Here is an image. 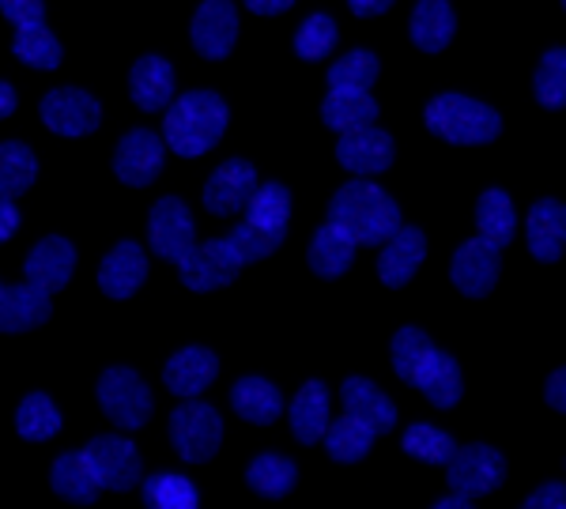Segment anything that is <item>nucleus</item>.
Returning a JSON list of instances; mask_svg holds the SVG:
<instances>
[{"mask_svg": "<svg viewBox=\"0 0 566 509\" xmlns=\"http://www.w3.org/2000/svg\"><path fill=\"white\" fill-rule=\"evenodd\" d=\"M378 117V103L370 98V91H333L328 87L322 103V121L336 132H352L363 125H374Z\"/></svg>", "mask_w": 566, "mask_h": 509, "instance_id": "nucleus-28", "label": "nucleus"}, {"mask_svg": "<svg viewBox=\"0 0 566 509\" xmlns=\"http://www.w3.org/2000/svg\"><path fill=\"white\" fill-rule=\"evenodd\" d=\"M434 509H472V498H464V495H450V498H442Z\"/></svg>", "mask_w": 566, "mask_h": 509, "instance_id": "nucleus-52", "label": "nucleus"}, {"mask_svg": "<svg viewBox=\"0 0 566 509\" xmlns=\"http://www.w3.org/2000/svg\"><path fill=\"white\" fill-rule=\"evenodd\" d=\"M499 245L483 242V238H469L464 245H458V253H453L450 261V279L453 287L461 290L464 298H488L491 290L499 284Z\"/></svg>", "mask_w": 566, "mask_h": 509, "instance_id": "nucleus-12", "label": "nucleus"}, {"mask_svg": "<svg viewBox=\"0 0 566 509\" xmlns=\"http://www.w3.org/2000/svg\"><path fill=\"white\" fill-rule=\"evenodd\" d=\"M163 156H167V140L155 136L151 129H133L117 140L114 151V174L133 189H144L159 178Z\"/></svg>", "mask_w": 566, "mask_h": 509, "instance_id": "nucleus-11", "label": "nucleus"}, {"mask_svg": "<svg viewBox=\"0 0 566 509\" xmlns=\"http://www.w3.org/2000/svg\"><path fill=\"white\" fill-rule=\"evenodd\" d=\"M15 226H20V212H15V204L8 197H0V242H8L15 234Z\"/></svg>", "mask_w": 566, "mask_h": 509, "instance_id": "nucleus-48", "label": "nucleus"}, {"mask_svg": "<svg viewBox=\"0 0 566 509\" xmlns=\"http://www.w3.org/2000/svg\"><path fill=\"white\" fill-rule=\"evenodd\" d=\"M525 238L528 253L544 265H555L566 250V208L559 200L544 197L528 208V223H525Z\"/></svg>", "mask_w": 566, "mask_h": 509, "instance_id": "nucleus-17", "label": "nucleus"}, {"mask_svg": "<svg viewBox=\"0 0 566 509\" xmlns=\"http://www.w3.org/2000/svg\"><path fill=\"white\" fill-rule=\"evenodd\" d=\"M340 400H344V412L355 415V420H363L374 434H386L397 426V407H392V400L367 378L344 381Z\"/></svg>", "mask_w": 566, "mask_h": 509, "instance_id": "nucleus-22", "label": "nucleus"}, {"mask_svg": "<svg viewBox=\"0 0 566 509\" xmlns=\"http://www.w3.org/2000/svg\"><path fill=\"white\" fill-rule=\"evenodd\" d=\"M258 170L242 159H227L212 178L205 181V208L212 215H239L250 204L253 189H258Z\"/></svg>", "mask_w": 566, "mask_h": 509, "instance_id": "nucleus-15", "label": "nucleus"}, {"mask_svg": "<svg viewBox=\"0 0 566 509\" xmlns=\"http://www.w3.org/2000/svg\"><path fill=\"white\" fill-rule=\"evenodd\" d=\"M400 445H405V453H412V457L427 460V465H450V457L458 453V442H453L446 431L431 426V423L408 426L405 438H400Z\"/></svg>", "mask_w": 566, "mask_h": 509, "instance_id": "nucleus-41", "label": "nucleus"}, {"mask_svg": "<svg viewBox=\"0 0 566 509\" xmlns=\"http://www.w3.org/2000/svg\"><path fill=\"white\" fill-rule=\"evenodd\" d=\"M336 39H340V31H336V20L325 12H314L310 20L298 26L295 34V53L303 61H322L328 50L336 45Z\"/></svg>", "mask_w": 566, "mask_h": 509, "instance_id": "nucleus-43", "label": "nucleus"}, {"mask_svg": "<svg viewBox=\"0 0 566 509\" xmlns=\"http://www.w3.org/2000/svg\"><path fill=\"white\" fill-rule=\"evenodd\" d=\"M291 4H295V0H245V8H250L253 15H280V12H287Z\"/></svg>", "mask_w": 566, "mask_h": 509, "instance_id": "nucleus-50", "label": "nucleus"}, {"mask_svg": "<svg viewBox=\"0 0 566 509\" xmlns=\"http://www.w3.org/2000/svg\"><path fill=\"white\" fill-rule=\"evenodd\" d=\"M416 389L431 400L434 407H453L464 393V381H461V367L453 354L446 351H434V359L423 367V374H419Z\"/></svg>", "mask_w": 566, "mask_h": 509, "instance_id": "nucleus-31", "label": "nucleus"}, {"mask_svg": "<svg viewBox=\"0 0 566 509\" xmlns=\"http://www.w3.org/2000/svg\"><path fill=\"white\" fill-rule=\"evenodd\" d=\"M434 343L431 336L423 329H416V325H408V329H400L392 336V348H389V359H392V370H397L400 381H408V385H416L419 374H423V367L434 359Z\"/></svg>", "mask_w": 566, "mask_h": 509, "instance_id": "nucleus-33", "label": "nucleus"}, {"mask_svg": "<svg viewBox=\"0 0 566 509\" xmlns=\"http://www.w3.org/2000/svg\"><path fill=\"white\" fill-rule=\"evenodd\" d=\"M427 129L450 144H491L502 132V117L476 98L438 95L427 106Z\"/></svg>", "mask_w": 566, "mask_h": 509, "instance_id": "nucleus-3", "label": "nucleus"}, {"mask_svg": "<svg viewBox=\"0 0 566 509\" xmlns=\"http://www.w3.org/2000/svg\"><path fill=\"white\" fill-rule=\"evenodd\" d=\"M45 321H50V295L42 287H4V295H0V332H31Z\"/></svg>", "mask_w": 566, "mask_h": 509, "instance_id": "nucleus-23", "label": "nucleus"}, {"mask_svg": "<svg viewBox=\"0 0 566 509\" xmlns=\"http://www.w3.org/2000/svg\"><path fill=\"white\" fill-rule=\"evenodd\" d=\"M72 268H76V250H72V242L61 238V234L42 238L31 253H27V265H23L27 284L42 287L45 295L65 287L72 279Z\"/></svg>", "mask_w": 566, "mask_h": 509, "instance_id": "nucleus-16", "label": "nucleus"}, {"mask_svg": "<svg viewBox=\"0 0 566 509\" xmlns=\"http://www.w3.org/2000/svg\"><path fill=\"white\" fill-rule=\"evenodd\" d=\"M148 238H151V250L159 253L163 261H175V265L193 250L197 231H193V215H189L186 200H178V197L155 200V208L148 215Z\"/></svg>", "mask_w": 566, "mask_h": 509, "instance_id": "nucleus-10", "label": "nucleus"}, {"mask_svg": "<svg viewBox=\"0 0 566 509\" xmlns=\"http://www.w3.org/2000/svg\"><path fill=\"white\" fill-rule=\"evenodd\" d=\"M328 223L344 226L355 245H386L400 231V208L386 189L355 178L328 200Z\"/></svg>", "mask_w": 566, "mask_h": 509, "instance_id": "nucleus-1", "label": "nucleus"}, {"mask_svg": "<svg viewBox=\"0 0 566 509\" xmlns=\"http://www.w3.org/2000/svg\"><path fill=\"white\" fill-rule=\"evenodd\" d=\"M50 487L57 490L65 502H76V506H91L98 498V484H95V476H91L84 453H61V457L53 460Z\"/></svg>", "mask_w": 566, "mask_h": 509, "instance_id": "nucleus-32", "label": "nucleus"}, {"mask_svg": "<svg viewBox=\"0 0 566 509\" xmlns=\"http://www.w3.org/2000/svg\"><path fill=\"white\" fill-rule=\"evenodd\" d=\"M80 453H84L98 490H129L144 479V465H140L136 445L117 438V434H98V438H91L87 449H80Z\"/></svg>", "mask_w": 566, "mask_h": 509, "instance_id": "nucleus-6", "label": "nucleus"}, {"mask_svg": "<svg viewBox=\"0 0 566 509\" xmlns=\"http://www.w3.org/2000/svg\"><path fill=\"white\" fill-rule=\"evenodd\" d=\"M227 242L234 245V253L242 257V265H250V261H261V257H269V253H276L283 245V234L258 231V226H250L242 220L231 234H227Z\"/></svg>", "mask_w": 566, "mask_h": 509, "instance_id": "nucleus-44", "label": "nucleus"}, {"mask_svg": "<svg viewBox=\"0 0 566 509\" xmlns=\"http://www.w3.org/2000/svg\"><path fill=\"white\" fill-rule=\"evenodd\" d=\"M522 509H566V484H544V487H536Z\"/></svg>", "mask_w": 566, "mask_h": 509, "instance_id": "nucleus-46", "label": "nucleus"}, {"mask_svg": "<svg viewBox=\"0 0 566 509\" xmlns=\"http://www.w3.org/2000/svg\"><path fill=\"white\" fill-rule=\"evenodd\" d=\"M427 257V238L419 226H400L392 238L381 245V257H378V276L386 287H405L408 279L416 276L419 265Z\"/></svg>", "mask_w": 566, "mask_h": 509, "instance_id": "nucleus-18", "label": "nucleus"}, {"mask_svg": "<svg viewBox=\"0 0 566 509\" xmlns=\"http://www.w3.org/2000/svg\"><path fill=\"white\" fill-rule=\"evenodd\" d=\"M446 479H450L453 495H464V498L491 495V490H499L502 479H506V457L483 442L458 445V453H453L450 465H446Z\"/></svg>", "mask_w": 566, "mask_h": 509, "instance_id": "nucleus-7", "label": "nucleus"}, {"mask_svg": "<svg viewBox=\"0 0 566 509\" xmlns=\"http://www.w3.org/2000/svg\"><path fill=\"white\" fill-rule=\"evenodd\" d=\"M98 404H103L106 420L117 423L122 431H140V426L151 420L155 400L136 370L109 367L106 374L98 378Z\"/></svg>", "mask_w": 566, "mask_h": 509, "instance_id": "nucleus-5", "label": "nucleus"}, {"mask_svg": "<svg viewBox=\"0 0 566 509\" xmlns=\"http://www.w3.org/2000/svg\"><path fill=\"white\" fill-rule=\"evenodd\" d=\"M533 91L536 103L547 106V110H563L566 106V45H555L541 57L533 76Z\"/></svg>", "mask_w": 566, "mask_h": 509, "instance_id": "nucleus-38", "label": "nucleus"}, {"mask_svg": "<svg viewBox=\"0 0 566 509\" xmlns=\"http://www.w3.org/2000/svg\"><path fill=\"white\" fill-rule=\"evenodd\" d=\"M181 284L189 290H219L227 284H234V276L242 272V257L234 253V245L227 238L193 245L186 257L178 261Z\"/></svg>", "mask_w": 566, "mask_h": 509, "instance_id": "nucleus-8", "label": "nucleus"}, {"mask_svg": "<svg viewBox=\"0 0 566 509\" xmlns=\"http://www.w3.org/2000/svg\"><path fill=\"white\" fill-rule=\"evenodd\" d=\"M544 400L555 407V412H566V367H563V370H555V374L547 378V385H544Z\"/></svg>", "mask_w": 566, "mask_h": 509, "instance_id": "nucleus-47", "label": "nucleus"}, {"mask_svg": "<svg viewBox=\"0 0 566 509\" xmlns=\"http://www.w3.org/2000/svg\"><path fill=\"white\" fill-rule=\"evenodd\" d=\"M378 72H381V65L370 50H355L328 68V87L333 91H370L374 79H378Z\"/></svg>", "mask_w": 566, "mask_h": 509, "instance_id": "nucleus-42", "label": "nucleus"}, {"mask_svg": "<svg viewBox=\"0 0 566 509\" xmlns=\"http://www.w3.org/2000/svg\"><path fill=\"white\" fill-rule=\"evenodd\" d=\"M295 479H298L295 460L280 457V453H261V457H253L250 468H245V484L264 498L291 495V490H295Z\"/></svg>", "mask_w": 566, "mask_h": 509, "instance_id": "nucleus-34", "label": "nucleus"}, {"mask_svg": "<svg viewBox=\"0 0 566 509\" xmlns=\"http://www.w3.org/2000/svg\"><path fill=\"white\" fill-rule=\"evenodd\" d=\"M170 442H175L178 457L189 465H205L219 453L223 442V420L212 404H200V400H186L170 412Z\"/></svg>", "mask_w": 566, "mask_h": 509, "instance_id": "nucleus-4", "label": "nucleus"}, {"mask_svg": "<svg viewBox=\"0 0 566 509\" xmlns=\"http://www.w3.org/2000/svg\"><path fill=\"white\" fill-rule=\"evenodd\" d=\"M0 12L15 26H39L45 15V4L42 0H0Z\"/></svg>", "mask_w": 566, "mask_h": 509, "instance_id": "nucleus-45", "label": "nucleus"}, {"mask_svg": "<svg viewBox=\"0 0 566 509\" xmlns=\"http://www.w3.org/2000/svg\"><path fill=\"white\" fill-rule=\"evenodd\" d=\"M15 431H20L23 442H50L53 434L61 431V412L45 393H31L23 396L20 412H15Z\"/></svg>", "mask_w": 566, "mask_h": 509, "instance_id": "nucleus-37", "label": "nucleus"}, {"mask_svg": "<svg viewBox=\"0 0 566 509\" xmlns=\"http://www.w3.org/2000/svg\"><path fill=\"white\" fill-rule=\"evenodd\" d=\"M392 156H397V144H392V136L374 129V125L340 132V144H336V159H340V167L352 170V174H359V178H370V174L389 170Z\"/></svg>", "mask_w": 566, "mask_h": 509, "instance_id": "nucleus-13", "label": "nucleus"}, {"mask_svg": "<svg viewBox=\"0 0 566 509\" xmlns=\"http://www.w3.org/2000/svg\"><path fill=\"white\" fill-rule=\"evenodd\" d=\"M144 276H148V257L136 242H122L106 253L103 268H98V287H103L106 298H133L140 290Z\"/></svg>", "mask_w": 566, "mask_h": 509, "instance_id": "nucleus-19", "label": "nucleus"}, {"mask_svg": "<svg viewBox=\"0 0 566 509\" xmlns=\"http://www.w3.org/2000/svg\"><path fill=\"white\" fill-rule=\"evenodd\" d=\"M0 295H4V287H0Z\"/></svg>", "mask_w": 566, "mask_h": 509, "instance_id": "nucleus-53", "label": "nucleus"}, {"mask_svg": "<svg viewBox=\"0 0 566 509\" xmlns=\"http://www.w3.org/2000/svg\"><path fill=\"white\" fill-rule=\"evenodd\" d=\"M12 50H15V57L23 61V65H31V68H42V72H50V68H57L61 65V42L53 39L50 31L39 23V26H15V42H12Z\"/></svg>", "mask_w": 566, "mask_h": 509, "instance_id": "nucleus-39", "label": "nucleus"}, {"mask_svg": "<svg viewBox=\"0 0 566 509\" xmlns=\"http://www.w3.org/2000/svg\"><path fill=\"white\" fill-rule=\"evenodd\" d=\"M219 374V359L208 348H181L175 359L163 367V381L181 400H193L205 393Z\"/></svg>", "mask_w": 566, "mask_h": 509, "instance_id": "nucleus-20", "label": "nucleus"}, {"mask_svg": "<svg viewBox=\"0 0 566 509\" xmlns=\"http://www.w3.org/2000/svg\"><path fill=\"white\" fill-rule=\"evenodd\" d=\"M563 8H566V0H563Z\"/></svg>", "mask_w": 566, "mask_h": 509, "instance_id": "nucleus-54", "label": "nucleus"}, {"mask_svg": "<svg viewBox=\"0 0 566 509\" xmlns=\"http://www.w3.org/2000/svg\"><path fill=\"white\" fill-rule=\"evenodd\" d=\"M144 502L148 509H197V487L189 484L186 476H175V471H159L144 484Z\"/></svg>", "mask_w": 566, "mask_h": 509, "instance_id": "nucleus-40", "label": "nucleus"}, {"mask_svg": "<svg viewBox=\"0 0 566 509\" xmlns=\"http://www.w3.org/2000/svg\"><path fill=\"white\" fill-rule=\"evenodd\" d=\"M15 114V91H12V84H4V79H0V121H4V117H12Z\"/></svg>", "mask_w": 566, "mask_h": 509, "instance_id": "nucleus-51", "label": "nucleus"}, {"mask_svg": "<svg viewBox=\"0 0 566 509\" xmlns=\"http://www.w3.org/2000/svg\"><path fill=\"white\" fill-rule=\"evenodd\" d=\"M193 45L200 57L208 61H223L227 53L234 50V39H239V12H234L231 0H205L193 15Z\"/></svg>", "mask_w": 566, "mask_h": 509, "instance_id": "nucleus-14", "label": "nucleus"}, {"mask_svg": "<svg viewBox=\"0 0 566 509\" xmlns=\"http://www.w3.org/2000/svg\"><path fill=\"white\" fill-rule=\"evenodd\" d=\"M378 434L370 431L363 420H355V415H344V420H336L333 426L325 431V449L333 460H340V465H355V460H363L370 453V445Z\"/></svg>", "mask_w": 566, "mask_h": 509, "instance_id": "nucleus-35", "label": "nucleus"}, {"mask_svg": "<svg viewBox=\"0 0 566 509\" xmlns=\"http://www.w3.org/2000/svg\"><path fill=\"white\" fill-rule=\"evenodd\" d=\"M34 178H39V159L31 156V148L15 140L0 144V197H23L34 185Z\"/></svg>", "mask_w": 566, "mask_h": 509, "instance_id": "nucleus-36", "label": "nucleus"}, {"mask_svg": "<svg viewBox=\"0 0 566 509\" xmlns=\"http://www.w3.org/2000/svg\"><path fill=\"white\" fill-rule=\"evenodd\" d=\"M352 261H355V242L344 226L325 223L322 231L314 234V242H310V268L322 279L344 276V272L352 268Z\"/></svg>", "mask_w": 566, "mask_h": 509, "instance_id": "nucleus-27", "label": "nucleus"}, {"mask_svg": "<svg viewBox=\"0 0 566 509\" xmlns=\"http://www.w3.org/2000/svg\"><path fill=\"white\" fill-rule=\"evenodd\" d=\"M129 91H133V103L140 106L144 114H155L163 106L175 103V68L167 65L163 57H140L129 72Z\"/></svg>", "mask_w": 566, "mask_h": 509, "instance_id": "nucleus-21", "label": "nucleus"}, {"mask_svg": "<svg viewBox=\"0 0 566 509\" xmlns=\"http://www.w3.org/2000/svg\"><path fill=\"white\" fill-rule=\"evenodd\" d=\"M291 434L303 445H314L325 438L328 431V393L322 381H306L298 396L291 400Z\"/></svg>", "mask_w": 566, "mask_h": 509, "instance_id": "nucleus-26", "label": "nucleus"}, {"mask_svg": "<svg viewBox=\"0 0 566 509\" xmlns=\"http://www.w3.org/2000/svg\"><path fill=\"white\" fill-rule=\"evenodd\" d=\"M412 42L423 53H442L453 42L458 31V15H453L450 0H419L412 8Z\"/></svg>", "mask_w": 566, "mask_h": 509, "instance_id": "nucleus-24", "label": "nucleus"}, {"mask_svg": "<svg viewBox=\"0 0 566 509\" xmlns=\"http://www.w3.org/2000/svg\"><path fill=\"white\" fill-rule=\"evenodd\" d=\"M231 404L245 423L253 426H269L283 415V396L272 381L264 378H239L231 389Z\"/></svg>", "mask_w": 566, "mask_h": 509, "instance_id": "nucleus-25", "label": "nucleus"}, {"mask_svg": "<svg viewBox=\"0 0 566 509\" xmlns=\"http://www.w3.org/2000/svg\"><path fill=\"white\" fill-rule=\"evenodd\" d=\"M227 117H231L227 103L216 91H189V95H181L178 103L167 106L163 140L181 159H197L219 144V136L227 132Z\"/></svg>", "mask_w": 566, "mask_h": 509, "instance_id": "nucleus-2", "label": "nucleus"}, {"mask_svg": "<svg viewBox=\"0 0 566 509\" xmlns=\"http://www.w3.org/2000/svg\"><path fill=\"white\" fill-rule=\"evenodd\" d=\"M352 4V12L355 15H363V20H374V15H386L397 0H348Z\"/></svg>", "mask_w": 566, "mask_h": 509, "instance_id": "nucleus-49", "label": "nucleus"}, {"mask_svg": "<svg viewBox=\"0 0 566 509\" xmlns=\"http://www.w3.org/2000/svg\"><path fill=\"white\" fill-rule=\"evenodd\" d=\"M39 114H42L45 129L57 132V136H87L98 129V121H103V106L80 87L45 91Z\"/></svg>", "mask_w": 566, "mask_h": 509, "instance_id": "nucleus-9", "label": "nucleus"}, {"mask_svg": "<svg viewBox=\"0 0 566 509\" xmlns=\"http://www.w3.org/2000/svg\"><path fill=\"white\" fill-rule=\"evenodd\" d=\"M287 220H291V193L280 181H264V185L253 189L250 204H245V223L287 238Z\"/></svg>", "mask_w": 566, "mask_h": 509, "instance_id": "nucleus-30", "label": "nucleus"}, {"mask_svg": "<svg viewBox=\"0 0 566 509\" xmlns=\"http://www.w3.org/2000/svg\"><path fill=\"white\" fill-rule=\"evenodd\" d=\"M476 226H480V238L506 250L514 242L517 231V212H514V200L506 197V189H488L476 200Z\"/></svg>", "mask_w": 566, "mask_h": 509, "instance_id": "nucleus-29", "label": "nucleus"}]
</instances>
